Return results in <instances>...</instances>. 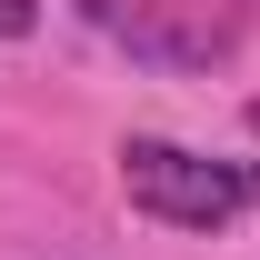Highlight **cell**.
Returning a JSON list of instances; mask_svg holds the SVG:
<instances>
[{"instance_id": "6da1fadb", "label": "cell", "mask_w": 260, "mask_h": 260, "mask_svg": "<svg viewBox=\"0 0 260 260\" xmlns=\"http://www.w3.org/2000/svg\"><path fill=\"white\" fill-rule=\"evenodd\" d=\"M120 200L170 230H230L250 180H240V160H200L180 140H120Z\"/></svg>"}, {"instance_id": "7a4b0ae2", "label": "cell", "mask_w": 260, "mask_h": 260, "mask_svg": "<svg viewBox=\"0 0 260 260\" xmlns=\"http://www.w3.org/2000/svg\"><path fill=\"white\" fill-rule=\"evenodd\" d=\"M90 20L160 70H210V60L240 50V10L230 0H90Z\"/></svg>"}, {"instance_id": "3957f363", "label": "cell", "mask_w": 260, "mask_h": 260, "mask_svg": "<svg viewBox=\"0 0 260 260\" xmlns=\"http://www.w3.org/2000/svg\"><path fill=\"white\" fill-rule=\"evenodd\" d=\"M40 30V0H0V40H30Z\"/></svg>"}, {"instance_id": "277c9868", "label": "cell", "mask_w": 260, "mask_h": 260, "mask_svg": "<svg viewBox=\"0 0 260 260\" xmlns=\"http://www.w3.org/2000/svg\"><path fill=\"white\" fill-rule=\"evenodd\" d=\"M240 180H250V200H260V170H240Z\"/></svg>"}, {"instance_id": "5b68a950", "label": "cell", "mask_w": 260, "mask_h": 260, "mask_svg": "<svg viewBox=\"0 0 260 260\" xmlns=\"http://www.w3.org/2000/svg\"><path fill=\"white\" fill-rule=\"evenodd\" d=\"M250 130H260V100H250Z\"/></svg>"}]
</instances>
